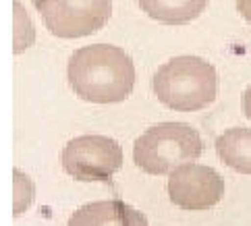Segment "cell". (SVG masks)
Masks as SVG:
<instances>
[{"instance_id":"cell-3","label":"cell","mask_w":251,"mask_h":226,"mask_svg":"<svg viewBox=\"0 0 251 226\" xmlns=\"http://www.w3.org/2000/svg\"><path fill=\"white\" fill-rule=\"evenodd\" d=\"M203 153L201 135L185 123H160L141 135L133 146V160L148 175H170L185 162Z\"/></svg>"},{"instance_id":"cell-1","label":"cell","mask_w":251,"mask_h":226,"mask_svg":"<svg viewBox=\"0 0 251 226\" xmlns=\"http://www.w3.org/2000/svg\"><path fill=\"white\" fill-rule=\"evenodd\" d=\"M71 89L92 104H119L135 87L137 73L131 56L112 44H89L69 58Z\"/></svg>"},{"instance_id":"cell-11","label":"cell","mask_w":251,"mask_h":226,"mask_svg":"<svg viewBox=\"0 0 251 226\" xmlns=\"http://www.w3.org/2000/svg\"><path fill=\"white\" fill-rule=\"evenodd\" d=\"M35 197V185L33 180L21 173L19 168L13 170V214L19 216L25 210H29Z\"/></svg>"},{"instance_id":"cell-7","label":"cell","mask_w":251,"mask_h":226,"mask_svg":"<svg viewBox=\"0 0 251 226\" xmlns=\"http://www.w3.org/2000/svg\"><path fill=\"white\" fill-rule=\"evenodd\" d=\"M67 226H150L139 210L121 200H106L81 205L73 212Z\"/></svg>"},{"instance_id":"cell-2","label":"cell","mask_w":251,"mask_h":226,"mask_svg":"<svg viewBox=\"0 0 251 226\" xmlns=\"http://www.w3.org/2000/svg\"><path fill=\"white\" fill-rule=\"evenodd\" d=\"M151 89L166 108L197 112L208 108L218 94V73L201 56H175L160 65L151 77Z\"/></svg>"},{"instance_id":"cell-13","label":"cell","mask_w":251,"mask_h":226,"mask_svg":"<svg viewBox=\"0 0 251 226\" xmlns=\"http://www.w3.org/2000/svg\"><path fill=\"white\" fill-rule=\"evenodd\" d=\"M241 108H243V114L251 121V85L243 92V96H241Z\"/></svg>"},{"instance_id":"cell-6","label":"cell","mask_w":251,"mask_h":226,"mask_svg":"<svg viewBox=\"0 0 251 226\" xmlns=\"http://www.w3.org/2000/svg\"><path fill=\"white\" fill-rule=\"evenodd\" d=\"M166 191L176 207L201 212L214 207L224 197V180L210 166L185 162L170 173Z\"/></svg>"},{"instance_id":"cell-12","label":"cell","mask_w":251,"mask_h":226,"mask_svg":"<svg viewBox=\"0 0 251 226\" xmlns=\"http://www.w3.org/2000/svg\"><path fill=\"white\" fill-rule=\"evenodd\" d=\"M237 11L251 25V0H237Z\"/></svg>"},{"instance_id":"cell-4","label":"cell","mask_w":251,"mask_h":226,"mask_svg":"<svg viewBox=\"0 0 251 226\" xmlns=\"http://www.w3.org/2000/svg\"><path fill=\"white\" fill-rule=\"evenodd\" d=\"M60 164L65 173L75 180L108 183L123 168V150L119 141L104 135H81L62 148Z\"/></svg>"},{"instance_id":"cell-8","label":"cell","mask_w":251,"mask_h":226,"mask_svg":"<svg viewBox=\"0 0 251 226\" xmlns=\"http://www.w3.org/2000/svg\"><path fill=\"white\" fill-rule=\"evenodd\" d=\"M148 17L164 25H185L197 19L208 6V0H137Z\"/></svg>"},{"instance_id":"cell-5","label":"cell","mask_w":251,"mask_h":226,"mask_svg":"<svg viewBox=\"0 0 251 226\" xmlns=\"http://www.w3.org/2000/svg\"><path fill=\"white\" fill-rule=\"evenodd\" d=\"M48 31L62 40L92 35L108 23L110 0H31Z\"/></svg>"},{"instance_id":"cell-9","label":"cell","mask_w":251,"mask_h":226,"mask_svg":"<svg viewBox=\"0 0 251 226\" xmlns=\"http://www.w3.org/2000/svg\"><path fill=\"white\" fill-rule=\"evenodd\" d=\"M218 158L239 175H251V129H226L216 139Z\"/></svg>"},{"instance_id":"cell-10","label":"cell","mask_w":251,"mask_h":226,"mask_svg":"<svg viewBox=\"0 0 251 226\" xmlns=\"http://www.w3.org/2000/svg\"><path fill=\"white\" fill-rule=\"evenodd\" d=\"M35 42V29L33 23L29 19L25 6L15 0L13 2V52L21 54L23 50H27L31 44Z\"/></svg>"}]
</instances>
